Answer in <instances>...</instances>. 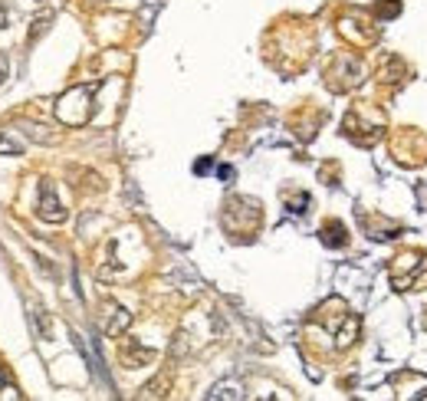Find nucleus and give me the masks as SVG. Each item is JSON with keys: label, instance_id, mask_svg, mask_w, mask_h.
Listing matches in <instances>:
<instances>
[{"label": "nucleus", "instance_id": "f257e3e1", "mask_svg": "<svg viewBox=\"0 0 427 401\" xmlns=\"http://www.w3.org/2000/svg\"><path fill=\"white\" fill-rule=\"evenodd\" d=\"M398 260L408 267V277H398L395 286H398V290H424V283H427V257L424 253H404Z\"/></svg>", "mask_w": 427, "mask_h": 401}, {"label": "nucleus", "instance_id": "f03ea898", "mask_svg": "<svg viewBox=\"0 0 427 401\" xmlns=\"http://www.w3.org/2000/svg\"><path fill=\"white\" fill-rule=\"evenodd\" d=\"M36 214H40L43 221H50V224L66 221V210L59 208V201H56V188H53V181H43V184H40V208H36Z\"/></svg>", "mask_w": 427, "mask_h": 401}, {"label": "nucleus", "instance_id": "7ed1b4c3", "mask_svg": "<svg viewBox=\"0 0 427 401\" xmlns=\"http://www.w3.org/2000/svg\"><path fill=\"white\" fill-rule=\"evenodd\" d=\"M345 227H342L339 221L336 224H325L322 227V243H329V247H345Z\"/></svg>", "mask_w": 427, "mask_h": 401}, {"label": "nucleus", "instance_id": "20e7f679", "mask_svg": "<svg viewBox=\"0 0 427 401\" xmlns=\"http://www.w3.org/2000/svg\"><path fill=\"white\" fill-rule=\"evenodd\" d=\"M207 398L217 401V398H243V388L237 385V382H221V385H214V391H207Z\"/></svg>", "mask_w": 427, "mask_h": 401}, {"label": "nucleus", "instance_id": "39448f33", "mask_svg": "<svg viewBox=\"0 0 427 401\" xmlns=\"http://www.w3.org/2000/svg\"><path fill=\"white\" fill-rule=\"evenodd\" d=\"M122 358H125V356H122ZM151 358H155V352H151V349H138V345H129V358H125V362H129L132 369H138L142 362H151Z\"/></svg>", "mask_w": 427, "mask_h": 401}, {"label": "nucleus", "instance_id": "423d86ee", "mask_svg": "<svg viewBox=\"0 0 427 401\" xmlns=\"http://www.w3.org/2000/svg\"><path fill=\"white\" fill-rule=\"evenodd\" d=\"M20 151H23V145H20V142H14L10 135L0 129V155H20Z\"/></svg>", "mask_w": 427, "mask_h": 401}, {"label": "nucleus", "instance_id": "0eeeda50", "mask_svg": "<svg viewBox=\"0 0 427 401\" xmlns=\"http://www.w3.org/2000/svg\"><path fill=\"white\" fill-rule=\"evenodd\" d=\"M401 0H378V17H398Z\"/></svg>", "mask_w": 427, "mask_h": 401}, {"label": "nucleus", "instance_id": "6e6552de", "mask_svg": "<svg viewBox=\"0 0 427 401\" xmlns=\"http://www.w3.org/2000/svg\"><path fill=\"white\" fill-rule=\"evenodd\" d=\"M164 385H168V375H162L158 382H151V385H148L145 391H142V395H145V398H158V395H164V391H162Z\"/></svg>", "mask_w": 427, "mask_h": 401}, {"label": "nucleus", "instance_id": "1a4fd4ad", "mask_svg": "<svg viewBox=\"0 0 427 401\" xmlns=\"http://www.w3.org/2000/svg\"><path fill=\"white\" fill-rule=\"evenodd\" d=\"M194 171H197V175H204V171H210V158H204V162H197V164H194Z\"/></svg>", "mask_w": 427, "mask_h": 401}, {"label": "nucleus", "instance_id": "9d476101", "mask_svg": "<svg viewBox=\"0 0 427 401\" xmlns=\"http://www.w3.org/2000/svg\"><path fill=\"white\" fill-rule=\"evenodd\" d=\"M217 175H221L223 181H230V178H234V168H227V164H223V168H221V171H217Z\"/></svg>", "mask_w": 427, "mask_h": 401}, {"label": "nucleus", "instance_id": "9b49d317", "mask_svg": "<svg viewBox=\"0 0 427 401\" xmlns=\"http://www.w3.org/2000/svg\"><path fill=\"white\" fill-rule=\"evenodd\" d=\"M0 27H7V14H3V7H0Z\"/></svg>", "mask_w": 427, "mask_h": 401}, {"label": "nucleus", "instance_id": "f8f14e48", "mask_svg": "<svg viewBox=\"0 0 427 401\" xmlns=\"http://www.w3.org/2000/svg\"><path fill=\"white\" fill-rule=\"evenodd\" d=\"M0 83H3V60H0Z\"/></svg>", "mask_w": 427, "mask_h": 401}]
</instances>
